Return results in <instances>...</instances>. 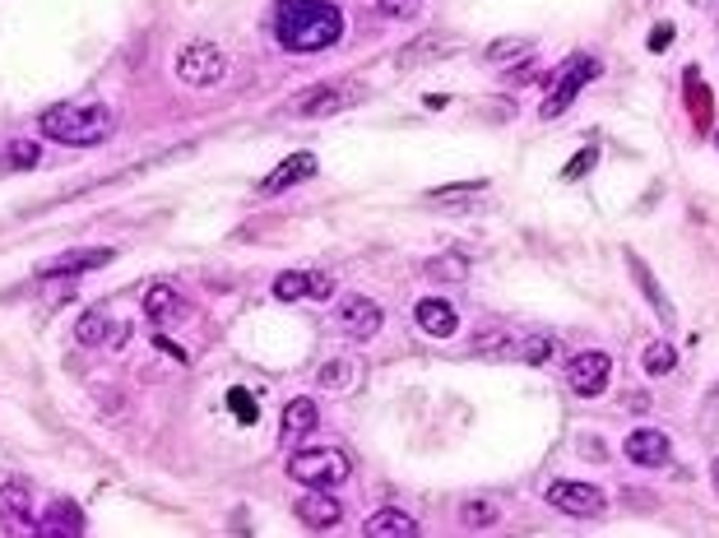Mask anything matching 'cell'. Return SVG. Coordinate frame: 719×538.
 Masks as SVG:
<instances>
[{
  "instance_id": "obj_36",
  "label": "cell",
  "mask_w": 719,
  "mask_h": 538,
  "mask_svg": "<svg viewBox=\"0 0 719 538\" xmlns=\"http://www.w3.org/2000/svg\"><path fill=\"white\" fill-rule=\"evenodd\" d=\"M715 487H719V460H715Z\"/></svg>"
},
{
  "instance_id": "obj_14",
  "label": "cell",
  "mask_w": 719,
  "mask_h": 538,
  "mask_svg": "<svg viewBox=\"0 0 719 538\" xmlns=\"http://www.w3.org/2000/svg\"><path fill=\"white\" fill-rule=\"evenodd\" d=\"M460 47L455 37H446V33H427V37H418V42H409L399 56H395V65L399 71H414V65H432V61H441V56H451Z\"/></svg>"
},
{
  "instance_id": "obj_5",
  "label": "cell",
  "mask_w": 719,
  "mask_h": 538,
  "mask_svg": "<svg viewBox=\"0 0 719 538\" xmlns=\"http://www.w3.org/2000/svg\"><path fill=\"white\" fill-rule=\"evenodd\" d=\"M599 75V65H594V56H571L567 61V71H561V79H557V88L548 94V103H544V117L552 121V117H561L571 103H576V94L586 88L590 79Z\"/></svg>"
},
{
  "instance_id": "obj_25",
  "label": "cell",
  "mask_w": 719,
  "mask_h": 538,
  "mask_svg": "<svg viewBox=\"0 0 719 538\" xmlns=\"http://www.w3.org/2000/svg\"><path fill=\"white\" fill-rule=\"evenodd\" d=\"M673 363H678V353H673V344H650V348L641 353V367H645L650 376H668V372H673Z\"/></svg>"
},
{
  "instance_id": "obj_19",
  "label": "cell",
  "mask_w": 719,
  "mask_h": 538,
  "mask_svg": "<svg viewBox=\"0 0 719 538\" xmlns=\"http://www.w3.org/2000/svg\"><path fill=\"white\" fill-rule=\"evenodd\" d=\"M111 321L103 316V311H84L75 334H79V344H126L130 340V325H117V330H107Z\"/></svg>"
},
{
  "instance_id": "obj_34",
  "label": "cell",
  "mask_w": 719,
  "mask_h": 538,
  "mask_svg": "<svg viewBox=\"0 0 719 538\" xmlns=\"http://www.w3.org/2000/svg\"><path fill=\"white\" fill-rule=\"evenodd\" d=\"M497 520V510H492L487 502H469V510H464V525H492Z\"/></svg>"
},
{
  "instance_id": "obj_6",
  "label": "cell",
  "mask_w": 719,
  "mask_h": 538,
  "mask_svg": "<svg viewBox=\"0 0 719 538\" xmlns=\"http://www.w3.org/2000/svg\"><path fill=\"white\" fill-rule=\"evenodd\" d=\"M609 376H613V357L599 353V348L576 353L571 363H567V380H571L576 395H599L603 386H609Z\"/></svg>"
},
{
  "instance_id": "obj_1",
  "label": "cell",
  "mask_w": 719,
  "mask_h": 538,
  "mask_svg": "<svg viewBox=\"0 0 719 538\" xmlns=\"http://www.w3.org/2000/svg\"><path fill=\"white\" fill-rule=\"evenodd\" d=\"M269 24H275V37L288 52H325L340 42L344 14L330 0H279Z\"/></svg>"
},
{
  "instance_id": "obj_15",
  "label": "cell",
  "mask_w": 719,
  "mask_h": 538,
  "mask_svg": "<svg viewBox=\"0 0 719 538\" xmlns=\"http://www.w3.org/2000/svg\"><path fill=\"white\" fill-rule=\"evenodd\" d=\"M414 321H418L427 334H432V340H451L455 325H460L455 306H451V302H441V298H422V302L414 306Z\"/></svg>"
},
{
  "instance_id": "obj_21",
  "label": "cell",
  "mask_w": 719,
  "mask_h": 538,
  "mask_svg": "<svg viewBox=\"0 0 719 538\" xmlns=\"http://www.w3.org/2000/svg\"><path fill=\"white\" fill-rule=\"evenodd\" d=\"M367 534L372 538H414L418 520H414V515H404V510H395V506H386V510H376L367 520Z\"/></svg>"
},
{
  "instance_id": "obj_31",
  "label": "cell",
  "mask_w": 719,
  "mask_h": 538,
  "mask_svg": "<svg viewBox=\"0 0 719 538\" xmlns=\"http://www.w3.org/2000/svg\"><path fill=\"white\" fill-rule=\"evenodd\" d=\"M353 380V363H344V357H334L330 367H321V386H348Z\"/></svg>"
},
{
  "instance_id": "obj_23",
  "label": "cell",
  "mask_w": 719,
  "mask_h": 538,
  "mask_svg": "<svg viewBox=\"0 0 719 538\" xmlns=\"http://www.w3.org/2000/svg\"><path fill=\"white\" fill-rule=\"evenodd\" d=\"M144 311H149L153 321H172L176 311H182V298H176L172 283H153L149 293H144Z\"/></svg>"
},
{
  "instance_id": "obj_29",
  "label": "cell",
  "mask_w": 719,
  "mask_h": 538,
  "mask_svg": "<svg viewBox=\"0 0 719 538\" xmlns=\"http://www.w3.org/2000/svg\"><path fill=\"white\" fill-rule=\"evenodd\" d=\"M594 163H599V149L590 144V149H580V153H576V159H571L567 168H561V176H567V182H580V176H586Z\"/></svg>"
},
{
  "instance_id": "obj_10",
  "label": "cell",
  "mask_w": 719,
  "mask_h": 538,
  "mask_svg": "<svg viewBox=\"0 0 719 538\" xmlns=\"http://www.w3.org/2000/svg\"><path fill=\"white\" fill-rule=\"evenodd\" d=\"M111 265V246H79V251H65V256H52V260H42L37 265V275H84V269H103Z\"/></svg>"
},
{
  "instance_id": "obj_30",
  "label": "cell",
  "mask_w": 719,
  "mask_h": 538,
  "mask_svg": "<svg viewBox=\"0 0 719 538\" xmlns=\"http://www.w3.org/2000/svg\"><path fill=\"white\" fill-rule=\"evenodd\" d=\"M515 353H521L525 363H544V357L552 353V340H548V334H529V340H525L521 348H515Z\"/></svg>"
},
{
  "instance_id": "obj_7",
  "label": "cell",
  "mask_w": 719,
  "mask_h": 538,
  "mask_svg": "<svg viewBox=\"0 0 719 538\" xmlns=\"http://www.w3.org/2000/svg\"><path fill=\"white\" fill-rule=\"evenodd\" d=\"M548 506L561 510V515H576V520H590V515L603 510V492L594 483H552Z\"/></svg>"
},
{
  "instance_id": "obj_35",
  "label": "cell",
  "mask_w": 719,
  "mask_h": 538,
  "mask_svg": "<svg viewBox=\"0 0 719 538\" xmlns=\"http://www.w3.org/2000/svg\"><path fill=\"white\" fill-rule=\"evenodd\" d=\"M668 42H673V24H659V29H655V37H650V47H655V52H664Z\"/></svg>"
},
{
  "instance_id": "obj_3",
  "label": "cell",
  "mask_w": 719,
  "mask_h": 538,
  "mask_svg": "<svg viewBox=\"0 0 719 538\" xmlns=\"http://www.w3.org/2000/svg\"><path fill=\"white\" fill-rule=\"evenodd\" d=\"M353 464L344 451H334V445H311V451H298L288 460V478H298L307 487H340L348 483Z\"/></svg>"
},
{
  "instance_id": "obj_8",
  "label": "cell",
  "mask_w": 719,
  "mask_h": 538,
  "mask_svg": "<svg viewBox=\"0 0 719 538\" xmlns=\"http://www.w3.org/2000/svg\"><path fill=\"white\" fill-rule=\"evenodd\" d=\"M330 293H334L330 275H311V269H288V275L275 279V298H279V302H302V298L325 302Z\"/></svg>"
},
{
  "instance_id": "obj_2",
  "label": "cell",
  "mask_w": 719,
  "mask_h": 538,
  "mask_svg": "<svg viewBox=\"0 0 719 538\" xmlns=\"http://www.w3.org/2000/svg\"><path fill=\"white\" fill-rule=\"evenodd\" d=\"M37 126L56 144L88 149V144H103L111 134V111L103 103H56L52 111H42Z\"/></svg>"
},
{
  "instance_id": "obj_16",
  "label": "cell",
  "mask_w": 719,
  "mask_h": 538,
  "mask_svg": "<svg viewBox=\"0 0 719 538\" xmlns=\"http://www.w3.org/2000/svg\"><path fill=\"white\" fill-rule=\"evenodd\" d=\"M348 107V88L340 84H316V88H307V94H298L293 111L298 117H330V111H340Z\"/></svg>"
},
{
  "instance_id": "obj_32",
  "label": "cell",
  "mask_w": 719,
  "mask_h": 538,
  "mask_svg": "<svg viewBox=\"0 0 719 538\" xmlns=\"http://www.w3.org/2000/svg\"><path fill=\"white\" fill-rule=\"evenodd\" d=\"M228 409L246 422V428H251V422L260 418V413H256V404H251V395H246V390H228Z\"/></svg>"
},
{
  "instance_id": "obj_33",
  "label": "cell",
  "mask_w": 719,
  "mask_h": 538,
  "mask_svg": "<svg viewBox=\"0 0 719 538\" xmlns=\"http://www.w3.org/2000/svg\"><path fill=\"white\" fill-rule=\"evenodd\" d=\"M37 163V144L33 140H14L10 144V168H33Z\"/></svg>"
},
{
  "instance_id": "obj_12",
  "label": "cell",
  "mask_w": 719,
  "mask_h": 538,
  "mask_svg": "<svg viewBox=\"0 0 719 538\" xmlns=\"http://www.w3.org/2000/svg\"><path fill=\"white\" fill-rule=\"evenodd\" d=\"M340 325L353 334V340H372V334L380 330V306L372 298H344L340 302Z\"/></svg>"
},
{
  "instance_id": "obj_17",
  "label": "cell",
  "mask_w": 719,
  "mask_h": 538,
  "mask_svg": "<svg viewBox=\"0 0 719 538\" xmlns=\"http://www.w3.org/2000/svg\"><path fill=\"white\" fill-rule=\"evenodd\" d=\"M307 176H316V153H293V159H283L275 172L260 182L265 195H275V191H288V186H298L307 182Z\"/></svg>"
},
{
  "instance_id": "obj_4",
  "label": "cell",
  "mask_w": 719,
  "mask_h": 538,
  "mask_svg": "<svg viewBox=\"0 0 719 538\" xmlns=\"http://www.w3.org/2000/svg\"><path fill=\"white\" fill-rule=\"evenodd\" d=\"M223 71H228V61H223V52L214 47V42H186L182 56H176V75H182L186 84H218Z\"/></svg>"
},
{
  "instance_id": "obj_13",
  "label": "cell",
  "mask_w": 719,
  "mask_h": 538,
  "mask_svg": "<svg viewBox=\"0 0 719 538\" xmlns=\"http://www.w3.org/2000/svg\"><path fill=\"white\" fill-rule=\"evenodd\" d=\"M626 460L641 464V469H659V464H668V437L655 432V428H636L632 437H626Z\"/></svg>"
},
{
  "instance_id": "obj_18",
  "label": "cell",
  "mask_w": 719,
  "mask_h": 538,
  "mask_svg": "<svg viewBox=\"0 0 719 538\" xmlns=\"http://www.w3.org/2000/svg\"><path fill=\"white\" fill-rule=\"evenodd\" d=\"M316 422H321L316 404H311V399H288V409H283V422H279V432H283V441H302V437H311V432H316Z\"/></svg>"
},
{
  "instance_id": "obj_11",
  "label": "cell",
  "mask_w": 719,
  "mask_h": 538,
  "mask_svg": "<svg viewBox=\"0 0 719 538\" xmlns=\"http://www.w3.org/2000/svg\"><path fill=\"white\" fill-rule=\"evenodd\" d=\"M298 520L302 525H311V529H330V525H340V515H344V506L330 497V487H311L307 497H298Z\"/></svg>"
},
{
  "instance_id": "obj_27",
  "label": "cell",
  "mask_w": 719,
  "mask_h": 538,
  "mask_svg": "<svg viewBox=\"0 0 719 538\" xmlns=\"http://www.w3.org/2000/svg\"><path fill=\"white\" fill-rule=\"evenodd\" d=\"M687 88H691V117H696V126H706L710 121V94L701 88V75L696 71H687Z\"/></svg>"
},
{
  "instance_id": "obj_26",
  "label": "cell",
  "mask_w": 719,
  "mask_h": 538,
  "mask_svg": "<svg viewBox=\"0 0 719 538\" xmlns=\"http://www.w3.org/2000/svg\"><path fill=\"white\" fill-rule=\"evenodd\" d=\"M427 275H432V279H451V283H460V279L469 275V260H464V256H441V260H427Z\"/></svg>"
},
{
  "instance_id": "obj_9",
  "label": "cell",
  "mask_w": 719,
  "mask_h": 538,
  "mask_svg": "<svg viewBox=\"0 0 719 538\" xmlns=\"http://www.w3.org/2000/svg\"><path fill=\"white\" fill-rule=\"evenodd\" d=\"M0 529L10 534H33L37 520H33V497L24 483H6L0 487Z\"/></svg>"
},
{
  "instance_id": "obj_28",
  "label": "cell",
  "mask_w": 719,
  "mask_h": 538,
  "mask_svg": "<svg viewBox=\"0 0 719 538\" xmlns=\"http://www.w3.org/2000/svg\"><path fill=\"white\" fill-rule=\"evenodd\" d=\"M376 10L386 19H418L422 14V0H376Z\"/></svg>"
},
{
  "instance_id": "obj_24",
  "label": "cell",
  "mask_w": 719,
  "mask_h": 538,
  "mask_svg": "<svg viewBox=\"0 0 719 538\" xmlns=\"http://www.w3.org/2000/svg\"><path fill=\"white\" fill-rule=\"evenodd\" d=\"M626 265H632V275L641 279V288H645V298H650V302H655V311H659V321H664V325H673V306L664 302V293H659V288H655V275H650V269H645V265H641L636 256H626Z\"/></svg>"
},
{
  "instance_id": "obj_20",
  "label": "cell",
  "mask_w": 719,
  "mask_h": 538,
  "mask_svg": "<svg viewBox=\"0 0 719 538\" xmlns=\"http://www.w3.org/2000/svg\"><path fill=\"white\" fill-rule=\"evenodd\" d=\"M42 534H84V510L71 502V497H56L47 506V515L37 520Z\"/></svg>"
},
{
  "instance_id": "obj_22",
  "label": "cell",
  "mask_w": 719,
  "mask_h": 538,
  "mask_svg": "<svg viewBox=\"0 0 719 538\" xmlns=\"http://www.w3.org/2000/svg\"><path fill=\"white\" fill-rule=\"evenodd\" d=\"M534 56V37H497L483 47L487 65H525Z\"/></svg>"
}]
</instances>
